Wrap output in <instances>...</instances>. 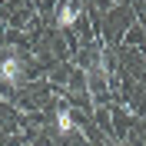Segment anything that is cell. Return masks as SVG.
Instances as JSON below:
<instances>
[{"label": "cell", "mask_w": 146, "mask_h": 146, "mask_svg": "<svg viewBox=\"0 0 146 146\" xmlns=\"http://www.w3.org/2000/svg\"><path fill=\"white\" fill-rule=\"evenodd\" d=\"M23 70H27V63H23L17 53H10L7 60H0V83H3V86H17V83L23 80Z\"/></svg>", "instance_id": "6da1fadb"}, {"label": "cell", "mask_w": 146, "mask_h": 146, "mask_svg": "<svg viewBox=\"0 0 146 146\" xmlns=\"http://www.w3.org/2000/svg\"><path fill=\"white\" fill-rule=\"evenodd\" d=\"M80 13H83V3L80 0H66L63 7L56 10V27H73V23H76V20H80Z\"/></svg>", "instance_id": "7a4b0ae2"}, {"label": "cell", "mask_w": 146, "mask_h": 146, "mask_svg": "<svg viewBox=\"0 0 146 146\" xmlns=\"http://www.w3.org/2000/svg\"><path fill=\"white\" fill-rule=\"evenodd\" d=\"M53 123H56V133H60V136H70V133H76V119H73L70 110H60Z\"/></svg>", "instance_id": "3957f363"}]
</instances>
